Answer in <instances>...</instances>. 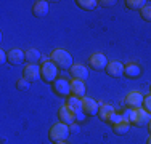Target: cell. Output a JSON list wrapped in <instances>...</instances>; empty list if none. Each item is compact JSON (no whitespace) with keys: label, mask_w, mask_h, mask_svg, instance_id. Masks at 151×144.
Listing matches in <instances>:
<instances>
[{"label":"cell","mask_w":151,"mask_h":144,"mask_svg":"<svg viewBox=\"0 0 151 144\" xmlns=\"http://www.w3.org/2000/svg\"><path fill=\"white\" fill-rule=\"evenodd\" d=\"M50 59H52L58 67H61V69H71V67H73V56L63 48L53 50Z\"/></svg>","instance_id":"6da1fadb"},{"label":"cell","mask_w":151,"mask_h":144,"mask_svg":"<svg viewBox=\"0 0 151 144\" xmlns=\"http://www.w3.org/2000/svg\"><path fill=\"white\" fill-rule=\"evenodd\" d=\"M151 120V114L145 107H140V109H130V115H129V122L130 125L135 127H145L148 125Z\"/></svg>","instance_id":"7a4b0ae2"},{"label":"cell","mask_w":151,"mask_h":144,"mask_svg":"<svg viewBox=\"0 0 151 144\" xmlns=\"http://www.w3.org/2000/svg\"><path fill=\"white\" fill-rule=\"evenodd\" d=\"M71 135L69 125L63 123V122H58L55 123L52 128H50V139L53 143H60V141H66Z\"/></svg>","instance_id":"3957f363"},{"label":"cell","mask_w":151,"mask_h":144,"mask_svg":"<svg viewBox=\"0 0 151 144\" xmlns=\"http://www.w3.org/2000/svg\"><path fill=\"white\" fill-rule=\"evenodd\" d=\"M40 71H42V78L47 83H53L58 78V66L52 59H44V63L40 66Z\"/></svg>","instance_id":"277c9868"},{"label":"cell","mask_w":151,"mask_h":144,"mask_svg":"<svg viewBox=\"0 0 151 144\" xmlns=\"http://www.w3.org/2000/svg\"><path fill=\"white\" fill-rule=\"evenodd\" d=\"M66 106L69 107L71 110L76 114V120L77 122H82L85 120V117L87 115L84 114V106H82V98H77V96L71 95L68 96V101H66Z\"/></svg>","instance_id":"5b68a950"},{"label":"cell","mask_w":151,"mask_h":144,"mask_svg":"<svg viewBox=\"0 0 151 144\" xmlns=\"http://www.w3.org/2000/svg\"><path fill=\"white\" fill-rule=\"evenodd\" d=\"M143 95L138 91V90H132L130 93H127V96H125V104H127V107H130V109H140V107L143 106Z\"/></svg>","instance_id":"8992f818"},{"label":"cell","mask_w":151,"mask_h":144,"mask_svg":"<svg viewBox=\"0 0 151 144\" xmlns=\"http://www.w3.org/2000/svg\"><path fill=\"white\" fill-rule=\"evenodd\" d=\"M53 90L60 96H69L71 95V82L64 77H58L53 82Z\"/></svg>","instance_id":"52a82bcc"},{"label":"cell","mask_w":151,"mask_h":144,"mask_svg":"<svg viewBox=\"0 0 151 144\" xmlns=\"http://www.w3.org/2000/svg\"><path fill=\"white\" fill-rule=\"evenodd\" d=\"M108 63L109 61L106 59V56L103 55L101 51H96L93 53V55L90 56V59H88V64H90V67H93L95 71H105Z\"/></svg>","instance_id":"ba28073f"},{"label":"cell","mask_w":151,"mask_h":144,"mask_svg":"<svg viewBox=\"0 0 151 144\" xmlns=\"http://www.w3.org/2000/svg\"><path fill=\"white\" fill-rule=\"evenodd\" d=\"M82 106H84V114L88 115V117L96 115L100 110V103L95 101L93 98H90V96H84L82 98Z\"/></svg>","instance_id":"9c48e42d"},{"label":"cell","mask_w":151,"mask_h":144,"mask_svg":"<svg viewBox=\"0 0 151 144\" xmlns=\"http://www.w3.org/2000/svg\"><path fill=\"white\" fill-rule=\"evenodd\" d=\"M23 77L29 82H34V80H39L42 77V71H40V66L37 64H27L23 71Z\"/></svg>","instance_id":"30bf717a"},{"label":"cell","mask_w":151,"mask_h":144,"mask_svg":"<svg viewBox=\"0 0 151 144\" xmlns=\"http://www.w3.org/2000/svg\"><path fill=\"white\" fill-rule=\"evenodd\" d=\"M124 67L125 66L121 63V61H109L105 71H106V74L109 75V77L117 78V77H122V75H124Z\"/></svg>","instance_id":"8fae6325"},{"label":"cell","mask_w":151,"mask_h":144,"mask_svg":"<svg viewBox=\"0 0 151 144\" xmlns=\"http://www.w3.org/2000/svg\"><path fill=\"white\" fill-rule=\"evenodd\" d=\"M58 117H60V122H63V123H66V125H73V123L77 122V120H76V114L66 106V104L60 107Z\"/></svg>","instance_id":"7c38bea8"},{"label":"cell","mask_w":151,"mask_h":144,"mask_svg":"<svg viewBox=\"0 0 151 144\" xmlns=\"http://www.w3.org/2000/svg\"><path fill=\"white\" fill-rule=\"evenodd\" d=\"M23 61H26V51L19 48H13L8 51V63L13 64V66H19L23 64Z\"/></svg>","instance_id":"4fadbf2b"},{"label":"cell","mask_w":151,"mask_h":144,"mask_svg":"<svg viewBox=\"0 0 151 144\" xmlns=\"http://www.w3.org/2000/svg\"><path fill=\"white\" fill-rule=\"evenodd\" d=\"M69 71L73 78H77V80H82V82H85L88 78V69L84 64H73V67Z\"/></svg>","instance_id":"5bb4252c"},{"label":"cell","mask_w":151,"mask_h":144,"mask_svg":"<svg viewBox=\"0 0 151 144\" xmlns=\"http://www.w3.org/2000/svg\"><path fill=\"white\" fill-rule=\"evenodd\" d=\"M48 2H45V0H37V2L32 5V13H34V16L37 18H44L47 13H48Z\"/></svg>","instance_id":"9a60e30c"},{"label":"cell","mask_w":151,"mask_h":144,"mask_svg":"<svg viewBox=\"0 0 151 144\" xmlns=\"http://www.w3.org/2000/svg\"><path fill=\"white\" fill-rule=\"evenodd\" d=\"M71 93L74 96H77V98H84L85 96V82L73 78L71 80Z\"/></svg>","instance_id":"2e32d148"},{"label":"cell","mask_w":151,"mask_h":144,"mask_svg":"<svg viewBox=\"0 0 151 144\" xmlns=\"http://www.w3.org/2000/svg\"><path fill=\"white\" fill-rule=\"evenodd\" d=\"M124 74L130 78H137L142 74V67L137 63H129V64H125V67H124Z\"/></svg>","instance_id":"e0dca14e"},{"label":"cell","mask_w":151,"mask_h":144,"mask_svg":"<svg viewBox=\"0 0 151 144\" xmlns=\"http://www.w3.org/2000/svg\"><path fill=\"white\" fill-rule=\"evenodd\" d=\"M100 118H103V120H108V118L111 117V115L114 114V107L111 106V104H105V103H100Z\"/></svg>","instance_id":"ac0fdd59"},{"label":"cell","mask_w":151,"mask_h":144,"mask_svg":"<svg viewBox=\"0 0 151 144\" xmlns=\"http://www.w3.org/2000/svg\"><path fill=\"white\" fill-rule=\"evenodd\" d=\"M40 51L39 50H35V48H29L26 51V61L29 64H37V61L40 59Z\"/></svg>","instance_id":"d6986e66"},{"label":"cell","mask_w":151,"mask_h":144,"mask_svg":"<svg viewBox=\"0 0 151 144\" xmlns=\"http://www.w3.org/2000/svg\"><path fill=\"white\" fill-rule=\"evenodd\" d=\"M77 6H81L82 10H87V11H92V10H95L96 6H98L100 2H96V0H77Z\"/></svg>","instance_id":"ffe728a7"},{"label":"cell","mask_w":151,"mask_h":144,"mask_svg":"<svg viewBox=\"0 0 151 144\" xmlns=\"http://www.w3.org/2000/svg\"><path fill=\"white\" fill-rule=\"evenodd\" d=\"M113 128H114V133H116V135H125V133L130 130V122L124 118V120L119 122L117 125H114Z\"/></svg>","instance_id":"44dd1931"},{"label":"cell","mask_w":151,"mask_h":144,"mask_svg":"<svg viewBox=\"0 0 151 144\" xmlns=\"http://www.w3.org/2000/svg\"><path fill=\"white\" fill-rule=\"evenodd\" d=\"M146 5L145 0H127L125 2V6H127L129 10H134V11H142V8Z\"/></svg>","instance_id":"7402d4cb"},{"label":"cell","mask_w":151,"mask_h":144,"mask_svg":"<svg viewBox=\"0 0 151 144\" xmlns=\"http://www.w3.org/2000/svg\"><path fill=\"white\" fill-rule=\"evenodd\" d=\"M29 86H31V82L26 80L24 77H21L19 80L16 82V88L21 90V91H27V90H29Z\"/></svg>","instance_id":"603a6c76"},{"label":"cell","mask_w":151,"mask_h":144,"mask_svg":"<svg viewBox=\"0 0 151 144\" xmlns=\"http://www.w3.org/2000/svg\"><path fill=\"white\" fill-rule=\"evenodd\" d=\"M140 13H142V18H143V19L148 21V23H151V5H148V3H146V5L142 8V11H140Z\"/></svg>","instance_id":"cb8c5ba5"},{"label":"cell","mask_w":151,"mask_h":144,"mask_svg":"<svg viewBox=\"0 0 151 144\" xmlns=\"http://www.w3.org/2000/svg\"><path fill=\"white\" fill-rule=\"evenodd\" d=\"M122 120H124V117H122V115H119V114H116V112H114L113 115H111V117L109 118H108V123H109V125H113V127H114V125H117V123H119V122H122Z\"/></svg>","instance_id":"d4e9b609"},{"label":"cell","mask_w":151,"mask_h":144,"mask_svg":"<svg viewBox=\"0 0 151 144\" xmlns=\"http://www.w3.org/2000/svg\"><path fill=\"white\" fill-rule=\"evenodd\" d=\"M143 106H145V109L151 114V95H148L145 98V101H143Z\"/></svg>","instance_id":"484cf974"},{"label":"cell","mask_w":151,"mask_h":144,"mask_svg":"<svg viewBox=\"0 0 151 144\" xmlns=\"http://www.w3.org/2000/svg\"><path fill=\"white\" fill-rule=\"evenodd\" d=\"M6 61H8V53H6V51H3V50H2V51H0V63H2V64H5Z\"/></svg>","instance_id":"4316f807"},{"label":"cell","mask_w":151,"mask_h":144,"mask_svg":"<svg viewBox=\"0 0 151 144\" xmlns=\"http://www.w3.org/2000/svg\"><path fill=\"white\" fill-rule=\"evenodd\" d=\"M114 0H103V2H100V5H103V6H113L114 5Z\"/></svg>","instance_id":"83f0119b"},{"label":"cell","mask_w":151,"mask_h":144,"mask_svg":"<svg viewBox=\"0 0 151 144\" xmlns=\"http://www.w3.org/2000/svg\"><path fill=\"white\" fill-rule=\"evenodd\" d=\"M69 130H71V131H79V125H77V123L69 125Z\"/></svg>","instance_id":"f1b7e54d"},{"label":"cell","mask_w":151,"mask_h":144,"mask_svg":"<svg viewBox=\"0 0 151 144\" xmlns=\"http://www.w3.org/2000/svg\"><path fill=\"white\" fill-rule=\"evenodd\" d=\"M146 144H151V135H150V138H148V141H146Z\"/></svg>","instance_id":"f546056e"},{"label":"cell","mask_w":151,"mask_h":144,"mask_svg":"<svg viewBox=\"0 0 151 144\" xmlns=\"http://www.w3.org/2000/svg\"><path fill=\"white\" fill-rule=\"evenodd\" d=\"M55 144H68L66 141H60V143H55Z\"/></svg>","instance_id":"4dcf8cb0"},{"label":"cell","mask_w":151,"mask_h":144,"mask_svg":"<svg viewBox=\"0 0 151 144\" xmlns=\"http://www.w3.org/2000/svg\"><path fill=\"white\" fill-rule=\"evenodd\" d=\"M148 128H150V135H151V120H150V123H148Z\"/></svg>","instance_id":"1f68e13d"}]
</instances>
